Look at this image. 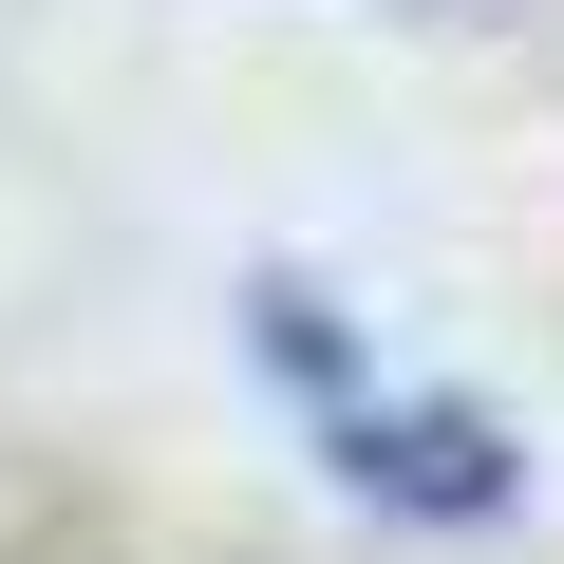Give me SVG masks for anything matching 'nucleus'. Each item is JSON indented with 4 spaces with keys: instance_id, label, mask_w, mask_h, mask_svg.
<instances>
[{
    "instance_id": "nucleus-1",
    "label": "nucleus",
    "mask_w": 564,
    "mask_h": 564,
    "mask_svg": "<svg viewBox=\"0 0 564 564\" xmlns=\"http://www.w3.org/2000/svg\"><path fill=\"white\" fill-rule=\"evenodd\" d=\"M282 358H302V395H321V433H339V470H358V489H433V508H489V489H508L470 414H433V395L395 414V395H377V377H358L302 302H282Z\"/></svg>"
}]
</instances>
